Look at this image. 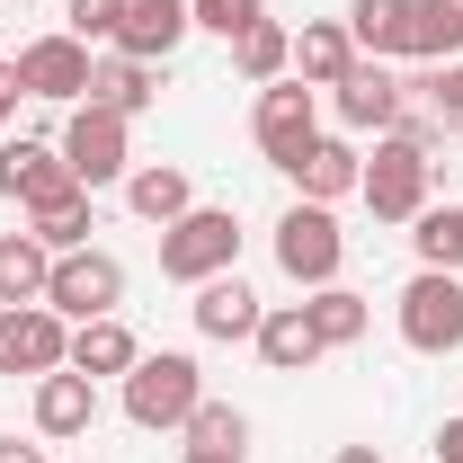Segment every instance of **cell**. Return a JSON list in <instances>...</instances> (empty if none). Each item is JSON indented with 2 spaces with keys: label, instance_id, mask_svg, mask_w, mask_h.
Instances as JSON below:
<instances>
[{
  "label": "cell",
  "instance_id": "18",
  "mask_svg": "<svg viewBox=\"0 0 463 463\" xmlns=\"http://www.w3.org/2000/svg\"><path fill=\"white\" fill-rule=\"evenodd\" d=\"M402 54L410 62H455L463 54V0H410V27H402Z\"/></svg>",
  "mask_w": 463,
  "mask_h": 463
},
{
  "label": "cell",
  "instance_id": "3",
  "mask_svg": "<svg viewBox=\"0 0 463 463\" xmlns=\"http://www.w3.org/2000/svg\"><path fill=\"white\" fill-rule=\"evenodd\" d=\"M402 339L419 356H455L463 347V277L455 268H419L402 286Z\"/></svg>",
  "mask_w": 463,
  "mask_h": 463
},
{
  "label": "cell",
  "instance_id": "1",
  "mask_svg": "<svg viewBox=\"0 0 463 463\" xmlns=\"http://www.w3.org/2000/svg\"><path fill=\"white\" fill-rule=\"evenodd\" d=\"M232 259H241V214H232V205H187V214L161 232V277H170V286L232 277Z\"/></svg>",
  "mask_w": 463,
  "mask_h": 463
},
{
  "label": "cell",
  "instance_id": "2",
  "mask_svg": "<svg viewBox=\"0 0 463 463\" xmlns=\"http://www.w3.org/2000/svg\"><path fill=\"white\" fill-rule=\"evenodd\" d=\"M205 402V374H196V356H134V374H125V419L134 428H187V410Z\"/></svg>",
  "mask_w": 463,
  "mask_h": 463
},
{
  "label": "cell",
  "instance_id": "32",
  "mask_svg": "<svg viewBox=\"0 0 463 463\" xmlns=\"http://www.w3.org/2000/svg\"><path fill=\"white\" fill-rule=\"evenodd\" d=\"M437 463H463V419H446V428H437Z\"/></svg>",
  "mask_w": 463,
  "mask_h": 463
},
{
  "label": "cell",
  "instance_id": "9",
  "mask_svg": "<svg viewBox=\"0 0 463 463\" xmlns=\"http://www.w3.org/2000/svg\"><path fill=\"white\" fill-rule=\"evenodd\" d=\"M80 178H71V161H62V143H36V134H18V143H0V196H18L27 214H45V205H62Z\"/></svg>",
  "mask_w": 463,
  "mask_h": 463
},
{
  "label": "cell",
  "instance_id": "5",
  "mask_svg": "<svg viewBox=\"0 0 463 463\" xmlns=\"http://www.w3.org/2000/svg\"><path fill=\"white\" fill-rule=\"evenodd\" d=\"M339 259H347V232L330 205H286L277 223V268L294 286H339Z\"/></svg>",
  "mask_w": 463,
  "mask_h": 463
},
{
  "label": "cell",
  "instance_id": "34",
  "mask_svg": "<svg viewBox=\"0 0 463 463\" xmlns=\"http://www.w3.org/2000/svg\"><path fill=\"white\" fill-rule=\"evenodd\" d=\"M446 268L463 277V205H455V232H446Z\"/></svg>",
  "mask_w": 463,
  "mask_h": 463
},
{
  "label": "cell",
  "instance_id": "27",
  "mask_svg": "<svg viewBox=\"0 0 463 463\" xmlns=\"http://www.w3.org/2000/svg\"><path fill=\"white\" fill-rule=\"evenodd\" d=\"M90 232H99V214H90V187H71V196H62V205H45V214H36V241H45V250H90Z\"/></svg>",
  "mask_w": 463,
  "mask_h": 463
},
{
  "label": "cell",
  "instance_id": "7",
  "mask_svg": "<svg viewBox=\"0 0 463 463\" xmlns=\"http://www.w3.org/2000/svg\"><path fill=\"white\" fill-rule=\"evenodd\" d=\"M45 303H54L71 330H80V321H108L116 303H125V268H116L108 250H62V259H54V286H45Z\"/></svg>",
  "mask_w": 463,
  "mask_h": 463
},
{
  "label": "cell",
  "instance_id": "31",
  "mask_svg": "<svg viewBox=\"0 0 463 463\" xmlns=\"http://www.w3.org/2000/svg\"><path fill=\"white\" fill-rule=\"evenodd\" d=\"M18 99H27V80H18V62H0V125L18 116Z\"/></svg>",
  "mask_w": 463,
  "mask_h": 463
},
{
  "label": "cell",
  "instance_id": "8",
  "mask_svg": "<svg viewBox=\"0 0 463 463\" xmlns=\"http://www.w3.org/2000/svg\"><path fill=\"white\" fill-rule=\"evenodd\" d=\"M71 365V321L54 303H9L0 312V374H54Z\"/></svg>",
  "mask_w": 463,
  "mask_h": 463
},
{
  "label": "cell",
  "instance_id": "12",
  "mask_svg": "<svg viewBox=\"0 0 463 463\" xmlns=\"http://www.w3.org/2000/svg\"><path fill=\"white\" fill-rule=\"evenodd\" d=\"M286 178L303 187V205H339V196H356V178H365V152H356L347 134H312L286 161Z\"/></svg>",
  "mask_w": 463,
  "mask_h": 463
},
{
  "label": "cell",
  "instance_id": "24",
  "mask_svg": "<svg viewBox=\"0 0 463 463\" xmlns=\"http://www.w3.org/2000/svg\"><path fill=\"white\" fill-rule=\"evenodd\" d=\"M303 321H312V339H321V347H356L374 312H365V294H347V286H312Z\"/></svg>",
  "mask_w": 463,
  "mask_h": 463
},
{
  "label": "cell",
  "instance_id": "33",
  "mask_svg": "<svg viewBox=\"0 0 463 463\" xmlns=\"http://www.w3.org/2000/svg\"><path fill=\"white\" fill-rule=\"evenodd\" d=\"M0 463H45V446H18V437H0Z\"/></svg>",
  "mask_w": 463,
  "mask_h": 463
},
{
  "label": "cell",
  "instance_id": "13",
  "mask_svg": "<svg viewBox=\"0 0 463 463\" xmlns=\"http://www.w3.org/2000/svg\"><path fill=\"white\" fill-rule=\"evenodd\" d=\"M90 45L80 36H36V45H18V80H27V99H90Z\"/></svg>",
  "mask_w": 463,
  "mask_h": 463
},
{
  "label": "cell",
  "instance_id": "15",
  "mask_svg": "<svg viewBox=\"0 0 463 463\" xmlns=\"http://www.w3.org/2000/svg\"><path fill=\"white\" fill-rule=\"evenodd\" d=\"M90 428H99V383L71 365L36 374V437H90Z\"/></svg>",
  "mask_w": 463,
  "mask_h": 463
},
{
  "label": "cell",
  "instance_id": "26",
  "mask_svg": "<svg viewBox=\"0 0 463 463\" xmlns=\"http://www.w3.org/2000/svg\"><path fill=\"white\" fill-rule=\"evenodd\" d=\"M232 62H241V80L268 90V80H286V71H294V36L277 27V18H259L250 36H232Z\"/></svg>",
  "mask_w": 463,
  "mask_h": 463
},
{
  "label": "cell",
  "instance_id": "22",
  "mask_svg": "<svg viewBox=\"0 0 463 463\" xmlns=\"http://www.w3.org/2000/svg\"><path fill=\"white\" fill-rule=\"evenodd\" d=\"M125 205L143 214V223L170 232L187 205H196V187H187V170H170V161H152V170H125Z\"/></svg>",
  "mask_w": 463,
  "mask_h": 463
},
{
  "label": "cell",
  "instance_id": "37",
  "mask_svg": "<svg viewBox=\"0 0 463 463\" xmlns=\"http://www.w3.org/2000/svg\"><path fill=\"white\" fill-rule=\"evenodd\" d=\"M9 9H36V0H9Z\"/></svg>",
  "mask_w": 463,
  "mask_h": 463
},
{
  "label": "cell",
  "instance_id": "23",
  "mask_svg": "<svg viewBox=\"0 0 463 463\" xmlns=\"http://www.w3.org/2000/svg\"><path fill=\"white\" fill-rule=\"evenodd\" d=\"M90 99L116 108V116H143L152 99H161V90H152V62H134V54H116V45H108V62L90 71Z\"/></svg>",
  "mask_w": 463,
  "mask_h": 463
},
{
  "label": "cell",
  "instance_id": "4",
  "mask_svg": "<svg viewBox=\"0 0 463 463\" xmlns=\"http://www.w3.org/2000/svg\"><path fill=\"white\" fill-rule=\"evenodd\" d=\"M356 196L374 205V223H410V214L428 205V152H419L410 134H374V161L356 178Z\"/></svg>",
  "mask_w": 463,
  "mask_h": 463
},
{
  "label": "cell",
  "instance_id": "28",
  "mask_svg": "<svg viewBox=\"0 0 463 463\" xmlns=\"http://www.w3.org/2000/svg\"><path fill=\"white\" fill-rule=\"evenodd\" d=\"M187 446H214V455H241V446H250V419H241L232 402H196V410H187Z\"/></svg>",
  "mask_w": 463,
  "mask_h": 463
},
{
  "label": "cell",
  "instance_id": "11",
  "mask_svg": "<svg viewBox=\"0 0 463 463\" xmlns=\"http://www.w3.org/2000/svg\"><path fill=\"white\" fill-rule=\"evenodd\" d=\"M330 108H339L347 134H392V125H402V80H392L374 54H356V62H347V80L330 90Z\"/></svg>",
  "mask_w": 463,
  "mask_h": 463
},
{
  "label": "cell",
  "instance_id": "36",
  "mask_svg": "<svg viewBox=\"0 0 463 463\" xmlns=\"http://www.w3.org/2000/svg\"><path fill=\"white\" fill-rule=\"evenodd\" d=\"M339 463H383V455H374V446H339Z\"/></svg>",
  "mask_w": 463,
  "mask_h": 463
},
{
  "label": "cell",
  "instance_id": "30",
  "mask_svg": "<svg viewBox=\"0 0 463 463\" xmlns=\"http://www.w3.org/2000/svg\"><path fill=\"white\" fill-rule=\"evenodd\" d=\"M187 18H196V27H214V36H250V27H259V18H268V0H187Z\"/></svg>",
  "mask_w": 463,
  "mask_h": 463
},
{
  "label": "cell",
  "instance_id": "25",
  "mask_svg": "<svg viewBox=\"0 0 463 463\" xmlns=\"http://www.w3.org/2000/svg\"><path fill=\"white\" fill-rule=\"evenodd\" d=\"M402 27H410V0H347V45L356 54H402Z\"/></svg>",
  "mask_w": 463,
  "mask_h": 463
},
{
  "label": "cell",
  "instance_id": "19",
  "mask_svg": "<svg viewBox=\"0 0 463 463\" xmlns=\"http://www.w3.org/2000/svg\"><path fill=\"white\" fill-rule=\"evenodd\" d=\"M45 286H54V250L36 232H0V312L9 303H45Z\"/></svg>",
  "mask_w": 463,
  "mask_h": 463
},
{
  "label": "cell",
  "instance_id": "6",
  "mask_svg": "<svg viewBox=\"0 0 463 463\" xmlns=\"http://www.w3.org/2000/svg\"><path fill=\"white\" fill-rule=\"evenodd\" d=\"M125 125H134V116H116V108H99V99H80V116L62 125V161H71V178H80V187H116V178L134 170Z\"/></svg>",
  "mask_w": 463,
  "mask_h": 463
},
{
  "label": "cell",
  "instance_id": "17",
  "mask_svg": "<svg viewBox=\"0 0 463 463\" xmlns=\"http://www.w3.org/2000/svg\"><path fill=\"white\" fill-rule=\"evenodd\" d=\"M259 356H268V374H303V365H321L330 347L312 339V321H303V303H277V312H259Z\"/></svg>",
  "mask_w": 463,
  "mask_h": 463
},
{
  "label": "cell",
  "instance_id": "20",
  "mask_svg": "<svg viewBox=\"0 0 463 463\" xmlns=\"http://www.w3.org/2000/svg\"><path fill=\"white\" fill-rule=\"evenodd\" d=\"M347 62H356V45H347L339 18H312V27L294 36V80H303V90H339Z\"/></svg>",
  "mask_w": 463,
  "mask_h": 463
},
{
  "label": "cell",
  "instance_id": "14",
  "mask_svg": "<svg viewBox=\"0 0 463 463\" xmlns=\"http://www.w3.org/2000/svg\"><path fill=\"white\" fill-rule=\"evenodd\" d=\"M187 0H125V27H116V54L134 62H170L178 45H187Z\"/></svg>",
  "mask_w": 463,
  "mask_h": 463
},
{
  "label": "cell",
  "instance_id": "21",
  "mask_svg": "<svg viewBox=\"0 0 463 463\" xmlns=\"http://www.w3.org/2000/svg\"><path fill=\"white\" fill-rule=\"evenodd\" d=\"M134 356H143V339H134L116 312L71 330V374H90V383H99V374H134Z\"/></svg>",
  "mask_w": 463,
  "mask_h": 463
},
{
  "label": "cell",
  "instance_id": "35",
  "mask_svg": "<svg viewBox=\"0 0 463 463\" xmlns=\"http://www.w3.org/2000/svg\"><path fill=\"white\" fill-rule=\"evenodd\" d=\"M178 463H241V455H214V446H187Z\"/></svg>",
  "mask_w": 463,
  "mask_h": 463
},
{
  "label": "cell",
  "instance_id": "29",
  "mask_svg": "<svg viewBox=\"0 0 463 463\" xmlns=\"http://www.w3.org/2000/svg\"><path fill=\"white\" fill-rule=\"evenodd\" d=\"M116 27H125V0H62V36H80V45H116Z\"/></svg>",
  "mask_w": 463,
  "mask_h": 463
},
{
  "label": "cell",
  "instance_id": "16",
  "mask_svg": "<svg viewBox=\"0 0 463 463\" xmlns=\"http://www.w3.org/2000/svg\"><path fill=\"white\" fill-rule=\"evenodd\" d=\"M187 312H196V330H205V339H259V312H268V303L241 286V277H205Z\"/></svg>",
  "mask_w": 463,
  "mask_h": 463
},
{
  "label": "cell",
  "instance_id": "10",
  "mask_svg": "<svg viewBox=\"0 0 463 463\" xmlns=\"http://www.w3.org/2000/svg\"><path fill=\"white\" fill-rule=\"evenodd\" d=\"M250 134H259V152L286 170L294 152L321 134V90H303V80H268V90H259V116H250Z\"/></svg>",
  "mask_w": 463,
  "mask_h": 463
}]
</instances>
